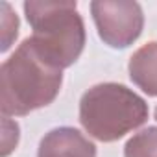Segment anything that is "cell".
Wrapping results in <instances>:
<instances>
[{
	"label": "cell",
	"mask_w": 157,
	"mask_h": 157,
	"mask_svg": "<svg viewBox=\"0 0 157 157\" xmlns=\"http://www.w3.org/2000/svg\"><path fill=\"white\" fill-rule=\"evenodd\" d=\"M4 117H24L50 105L63 85V70L52 65L28 37L0 67Z\"/></svg>",
	"instance_id": "obj_1"
},
{
	"label": "cell",
	"mask_w": 157,
	"mask_h": 157,
	"mask_svg": "<svg viewBox=\"0 0 157 157\" xmlns=\"http://www.w3.org/2000/svg\"><path fill=\"white\" fill-rule=\"evenodd\" d=\"M24 13L35 48L57 68H68L85 48V24L72 0H28Z\"/></svg>",
	"instance_id": "obj_2"
},
{
	"label": "cell",
	"mask_w": 157,
	"mask_h": 157,
	"mask_svg": "<svg viewBox=\"0 0 157 157\" xmlns=\"http://www.w3.org/2000/svg\"><path fill=\"white\" fill-rule=\"evenodd\" d=\"M150 109L142 96L122 83H98L80 100V124L100 142H115L148 120Z\"/></svg>",
	"instance_id": "obj_3"
},
{
	"label": "cell",
	"mask_w": 157,
	"mask_h": 157,
	"mask_svg": "<svg viewBox=\"0 0 157 157\" xmlns=\"http://www.w3.org/2000/svg\"><path fill=\"white\" fill-rule=\"evenodd\" d=\"M93 21L100 39L111 48H128L142 33L144 13L131 0H94L91 2Z\"/></svg>",
	"instance_id": "obj_4"
},
{
	"label": "cell",
	"mask_w": 157,
	"mask_h": 157,
	"mask_svg": "<svg viewBox=\"0 0 157 157\" xmlns=\"http://www.w3.org/2000/svg\"><path fill=\"white\" fill-rule=\"evenodd\" d=\"M37 157H96V146L76 128L61 126L41 139Z\"/></svg>",
	"instance_id": "obj_5"
},
{
	"label": "cell",
	"mask_w": 157,
	"mask_h": 157,
	"mask_svg": "<svg viewBox=\"0 0 157 157\" xmlns=\"http://www.w3.org/2000/svg\"><path fill=\"white\" fill-rule=\"evenodd\" d=\"M131 82L148 96H157V41L142 44L128 63Z\"/></svg>",
	"instance_id": "obj_6"
},
{
	"label": "cell",
	"mask_w": 157,
	"mask_h": 157,
	"mask_svg": "<svg viewBox=\"0 0 157 157\" xmlns=\"http://www.w3.org/2000/svg\"><path fill=\"white\" fill-rule=\"evenodd\" d=\"M124 157H157V128L150 126L135 133L124 146Z\"/></svg>",
	"instance_id": "obj_7"
},
{
	"label": "cell",
	"mask_w": 157,
	"mask_h": 157,
	"mask_svg": "<svg viewBox=\"0 0 157 157\" xmlns=\"http://www.w3.org/2000/svg\"><path fill=\"white\" fill-rule=\"evenodd\" d=\"M19 35V17L13 13L8 2H2V46L0 50L8 52Z\"/></svg>",
	"instance_id": "obj_8"
},
{
	"label": "cell",
	"mask_w": 157,
	"mask_h": 157,
	"mask_svg": "<svg viewBox=\"0 0 157 157\" xmlns=\"http://www.w3.org/2000/svg\"><path fill=\"white\" fill-rule=\"evenodd\" d=\"M2 157H8L19 144V124L4 117L2 120Z\"/></svg>",
	"instance_id": "obj_9"
},
{
	"label": "cell",
	"mask_w": 157,
	"mask_h": 157,
	"mask_svg": "<svg viewBox=\"0 0 157 157\" xmlns=\"http://www.w3.org/2000/svg\"><path fill=\"white\" fill-rule=\"evenodd\" d=\"M155 120H157V107H155Z\"/></svg>",
	"instance_id": "obj_10"
}]
</instances>
